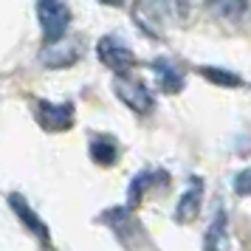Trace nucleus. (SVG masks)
Masks as SVG:
<instances>
[{
    "label": "nucleus",
    "mask_w": 251,
    "mask_h": 251,
    "mask_svg": "<svg viewBox=\"0 0 251 251\" xmlns=\"http://www.w3.org/2000/svg\"><path fill=\"white\" fill-rule=\"evenodd\" d=\"M201 206H203V181L192 178L189 186L183 189L178 206H175V220L178 223H192L195 217L201 215Z\"/></svg>",
    "instance_id": "423d86ee"
},
{
    "label": "nucleus",
    "mask_w": 251,
    "mask_h": 251,
    "mask_svg": "<svg viewBox=\"0 0 251 251\" xmlns=\"http://www.w3.org/2000/svg\"><path fill=\"white\" fill-rule=\"evenodd\" d=\"M201 76L209 82H215V85H223V88H240L243 79H240L234 71H226V68H215V65H203L201 68Z\"/></svg>",
    "instance_id": "9b49d317"
},
{
    "label": "nucleus",
    "mask_w": 251,
    "mask_h": 251,
    "mask_svg": "<svg viewBox=\"0 0 251 251\" xmlns=\"http://www.w3.org/2000/svg\"><path fill=\"white\" fill-rule=\"evenodd\" d=\"M37 20H40V31L46 37V43L62 40L68 34L71 23L68 0H37Z\"/></svg>",
    "instance_id": "f257e3e1"
},
{
    "label": "nucleus",
    "mask_w": 251,
    "mask_h": 251,
    "mask_svg": "<svg viewBox=\"0 0 251 251\" xmlns=\"http://www.w3.org/2000/svg\"><path fill=\"white\" fill-rule=\"evenodd\" d=\"M82 43L79 40H71V37H62V40H54L48 43L46 51L40 54V62L48 65V68H68L76 59L82 57Z\"/></svg>",
    "instance_id": "20e7f679"
},
{
    "label": "nucleus",
    "mask_w": 251,
    "mask_h": 251,
    "mask_svg": "<svg viewBox=\"0 0 251 251\" xmlns=\"http://www.w3.org/2000/svg\"><path fill=\"white\" fill-rule=\"evenodd\" d=\"M96 54H99L104 68H110L116 76H119V74H130V71L138 65L133 48L127 46L125 40H119V37H102V40L96 43Z\"/></svg>",
    "instance_id": "f03ea898"
},
{
    "label": "nucleus",
    "mask_w": 251,
    "mask_h": 251,
    "mask_svg": "<svg viewBox=\"0 0 251 251\" xmlns=\"http://www.w3.org/2000/svg\"><path fill=\"white\" fill-rule=\"evenodd\" d=\"M113 91H116V96L122 99V102L133 110V113H138V116H147L150 110H152V93L147 91V85L144 82H138V79H133L130 74H119L113 79Z\"/></svg>",
    "instance_id": "7ed1b4c3"
},
{
    "label": "nucleus",
    "mask_w": 251,
    "mask_h": 251,
    "mask_svg": "<svg viewBox=\"0 0 251 251\" xmlns=\"http://www.w3.org/2000/svg\"><path fill=\"white\" fill-rule=\"evenodd\" d=\"M12 209H14V215L20 217V220H23L25 226H28L31 231H34L37 237H48L46 223H43V220H40V217H37L34 212L28 209V203H25L23 198H17V195H12Z\"/></svg>",
    "instance_id": "9d476101"
},
{
    "label": "nucleus",
    "mask_w": 251,
    "mask_h": 251,
    "mask_svg": "<svg viewBox=\"0 0 251 251\" xmlns=\"http://www.w3.org/2000/svg\"><path fill=\"white\" fill-rule=\"evenodd\" d=\"M104 3H107V6H119V3H122V0H104Z\"/></svg>",
    "instance_id": "4468645a"
},
{
    "label": "nucleus",
    "mask_w": 251,
    "mask_h": 251,
    "mask_svg": "<svg viewBox=\"0 0 251 251\" xmlns=\"http://www.w3.org/2000/svg\"><path fill=\"white\" fill-rule=\"evenodd\" d=\"M161 3H167L172 12H178V14H183V12H189V6H192L195 0H161Z\"/></svg>",
    "instance_id": "ddd939ff"
},
{
    "label": "nucleus",
    "mask_w": 251,
    "mask_h": 251,
    "mask_svg": "<svg viewBox=\"0 0 251 251\" xmlns=\"http://www.w3.org/2000/svg\"><path fill=\"white\" fill-rule=\"evenodd\" d=\"M37 122L46 127V130H68L74 125V104L65 102H40V110H37Z\"/></svg>",
    "instance_id": "39448f33"
},
{
    "label": "nucleus",
    "mask_w": 251,
    "mask_h": 251,
    "mask_svg": "<svg viewBox=\"0 0 251 251\" xmlns=\"http://www.w3.org/2000/svg\"><path fill=\"white\" fill-rule=\"evenodd\" d=\"M246 9H249V12H251V0H249V3H246Z\"/></svg>",
    "instance_id": "2eb2a0df"
},
{
    "label": "nucleus",
    "mask_w": 251,
    "mask_h": 251,
    "mask_svg": "<svg viewBox=\"0 0 251 251\" xmlns=\"http://www.w3.org/2000/svg\"><path fill=\"white\" fill-rule=\"evenodd\" d=\"M152 68H155V76H158V88L164 93H178L183 85V74L178 65H172L170 59H155L152 62Z\"/></svg>",
    "instance_id": "6e6552de"
},
{
    "label": "nucleus",
    "mask_w": 251,
    "mask_h": 251,
    "mask_svg": "<svg viewBox=\"0 0 251 251\" xmlns=\"http://www.w3.org/2000/svg\"><path fill=\"white\" fill-rule=\"evenodd\" d=\"M231 246V237H228V217H226V209L220 206L212 217V223L206 228L203 234V251H228Z\"/></svg>",
    "instance_id": "0eeeda50"
},
{
    "label": "nucleus",
    "mask_w": 251,
    "mask_h": 251,
    "mask_svg": "<svg viewBox=\"0 0 251 251\" xmlns=\"http://www.w3.org/2000/svg\"><path fill=\"white\" fill-rule=\"evenodd\" d=\"M91 155H93L96 164L110 167V164H116V158H119V147H116V141L110 136H96L91 141Z\"/></svg>",
    "instance_id": "1a4fd4ad"
},
{
    "label": "nucleus",
    "mask_w": 251,
    "mask_h": 251,
    "mask_svg": "<svg viewBox=\"0 0 251 251\" xmlns=\"http://www.w3.org/2000/svg\"><path fill=\"white\" fill-rule=\"evenodd\" d=\"M246 3L249 0H209V9L223 20H234V17L246 12Z\"/></svg>",
    "instance_id": "f8f14e48"
},
{
    "label": "nucleus",
    "mask_w": 251,
    "mask_h": 251,
    "mask_svg": "<svg viewBox=\"0 0 251 251\" xmlns=\"http://www.w3.org/2000/svg\"><path fill=\"white\" fill-rule=\"evenodd\" d=\"M249 178H251V170H249ZM249 192H251V186H249Z\"/></svg>",
    "instance_id": "dca6fc26"
}]
</instances>
